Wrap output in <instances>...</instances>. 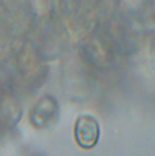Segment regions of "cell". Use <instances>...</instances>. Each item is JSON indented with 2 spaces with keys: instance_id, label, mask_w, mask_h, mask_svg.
I'll return each instance as SVG.
<instances>
[{
  "instance_id": "cell-1",
  "label": "cell",
  "mask_w": 155,
  "mask_h": 156,
  "mask_svg": "<svg viewBox=\"0 0 155 156\" xmlns=\"http://www.w3.org/2000/svg\"><path fill=\"white\" fill-rule=\"evenodd\" d=\"M99 125L91 115H80L75 124V140L82 148L90 149L98 143Z\"/></svg>"
}]
</instances>
